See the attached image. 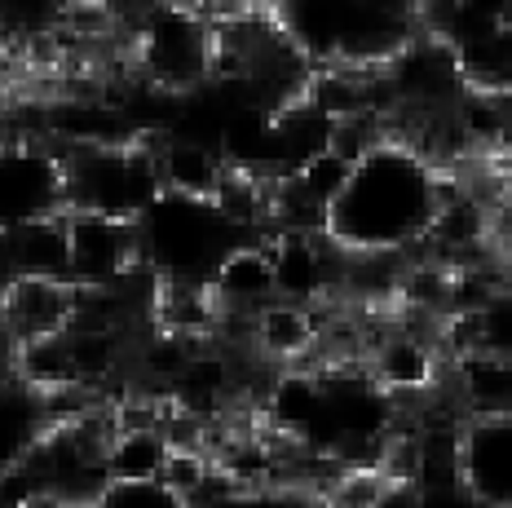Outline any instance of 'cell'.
<instances>
[{
  "label": "cell",
  "instance_id": "cell-8",
  "mask_svg": "<svg viewBox=\"0 0 512 508\" xmlns=\"http://www.w3.org/2000/svg\"><path fill=\"white\" fill-rule=\"evenodd\" d=\"M261 248L270 257L274 301L323 305L336 296L340 248H332L323 235H314V230H270V235H261Z\"/></svg>",
  "mask_w": 512,
  "mask_h": 508
},
{
  "label": "cell",
  "instance_id": "cell-5",
  "mask_svg": "<svg viewBox=\"0 0 512 508\" xmlns=\"http://www.w3.org/2000/svg\"><path fill=\"white\" fill-rule=\"evenodd\" d=\"M133 62L159 93H190L212 76V23L181 0H159L137 18Z\"/></svg>",
  "mask_w": 512,
  "mask_h": 508
},
{
  "label": "cell",
  "instance_id": "cell-12",
  "mask_svg": "<svg viewBox=\"0 0 512 508\" xmlns=\"http://www.w3.org/2000/svg\"><path fill=\"white\" fill-rule=\"evenodd\" d=\"M208 296L217 314H256L274 301V274L261 239H243L221 257L208 279Z\"/></svg>",
  "mask_w": 512,
  "mask_h": 508
},
{
  "label": "cell",
  "instance_id": "cell-14",
  "mask_svg": "<svg viewBox=\"0 0 512 508\" xmlns=\"http://www.w3.org/2000/svg\"><path fill=\"white\" fill-rule=\"evenodd\" d=\"M442 380H451V398L464 416H499V411H508L512 367L504 354H482V349L455 354L451 367H442Z\"/></svg>",
  "mask_w": 512,
  "mask_h": 508
},
{
  "label": "cell",
  "instance_id": "cell-17",
  "mask_svg": "<svg viewBox=\"0 0 512 508\" xmlns=\"http://www.w3.org/2000/svg\"><path fill=\"white\" fill-rule=\"evenodd\" d=\"M14 274H31V279H67V226L62 217L36 221L14 235H5Z\"/></svg>",
  "mask_w": 512,
  "mask_h": 508
},
{
  "label": "cell",
  "instance_id": "cell-18",
  "mask_svg": "<svg viewBox=\"0 0 512 508\" xmlns=\"http://www.w3.org/2000/svg\"><path fill=\"white\" fill-rule=\"evenodd\" d=\"M45 429L40 425V407L36 394L23 385V380H9L0 385V473L27 451V442Z\"/></svg>",
  "mask_w": 512,
  "mask_h": 508
},
{
  "label": "cell",
  "instance_id": "cell-22",
  "mask_svg": "<svg viewBox=\"0 0 512 508\" xmlns=\"http://www.w3.org/2000/svg\"><path fill=\"white\" fill-rule=\"evenodd\" d=\"M14 508H76V504L58 500V495H31V500H18Z\"/></svg>",
  "mask_w": 512,
  "mask_h": 508
},
{
  "label": "cell",
  "instance_id": "cell-15",
  "mask_svg": "<svg viewBox=\"0 0 512 508\" xmlns=\"http://www.w3.org/2000/svg\"><path fill=\"white\" fill-rule=\"evenodd\" d=\"M155 164H159V186L173 190V195H195V199H208L217 190L221 168H226L217 146L195 142V137H177V133L155 142Z\"/></svg>",
  "mask_w": 512,
  "mask_h": 508
},
{
  "label": "cell",
  "instance_id": "cell-9",
  "mask_svg": "<svg viewBox=\"0 0 512 508\" xmlns=\"http://www.w3.org/2000/svg\"><path fill=\"white\" fill-rule=\"evenodd\" d=\"M455 469L477 508H512V416H464L455 429Z\"/></svg>",
  "mask_w": 512,
  "mask_h": 508
},
{
  "label": "cell",
  "instance_id": "cell-10",
  "mask_svg": "<svg viewBox=\"0 0 512 508\" xmlns=\"http://www.w3.org/2000/svg\"><path fill=\"white\" fill-rule=\"evenodd\" d=\"M362 372L398 407L402 398H429V389H437V380H442V363H437V349L429 341L402 332V327H389L367 345Z\"/></svg>",
  "mask_w": 512,
  "mask_h": 508
},
{
  "label": "cell",
  "instance_id": "cell-7",
  "mask_svg": "<svg viewBox=\"0 0 512 508\" xmlns=\"http://www.w3.org/2000/svg\"><path fill=\"white\" fill-rule=\"evenodd\" d=\"M67 226V283L76 288H106L142 266L137 252V221L102 217V213H62Z\"/></svg>",
  "mask_w": 512,
  "mask_h": 508
},
{
  "label": "cell",
  "instance_id": "cell-16",
  "mask_svg": "<svg viewBox=\"0 0 512 508\" xmlns=\"http://www.w3.org/2000/svg\"><path fill=\"white\" fill-rule=\"evenodd\" d=\"M164 429H111L106 442V478L111 482H155L168 460Z\"/></svg>",
  "mask_w": 512,
  "mask_h": 508
},
{
  "label": "cell",
  "instance_id": "cell-13",
  "mask_svg": "<svg viewBox=\"0 0 512 508\" xmlns=\"http://www.w3.org/2000/svg\"><path fill=\"white\" fill-rule=\"evenodd\" d=\"M318 345V305L270 301L252 314L248 349L265 363H305Z\"/></svg>",
  "mask_w": 512,
  "mask_h": 508
},
{
  "label": "cell",
  "instance_id": "cell-4",
  "mask_svg": "<svg viewBox=\"0 0 512 508\" xmlns=\"http://www.w3.org/2000/svg\"><path fill=\"white\" fill-rule=\"evenodd\" d=\"M67 160V208L71 213H102L137 221L159 199V164L155 137L137 133L128 142L106 146H71Z\"/></svg>",
  "mask_w": 512,
  "mask_h": 508
},
{
  "label": "cell",
  "instance_id": "cell-11",
  "mask_svg": "<svg viewBox=\"0 0 512 508\" xmlns=\"http://www.w3.org/2000/svg\"><path fill=\"white\" fill-rule=\"evenodd\" d=\"M71 310H76V283H67V279L14 274L5 296H0V319L18 336V345L62 332L71 323Z\"/></svg>",
  "mask_w": 512,
  "mask_h": 508
},
{
  "label": "cell",
  "instance_id": "cell-19",
  "mask_svg": "<svg viewBox=\"0 0 512 508\" xmlns=\"http://www.w3.org/2000/svg\"><path fill=\"white\" fill-rule=\"evenodd\" d=\"M345 177H349V160L345 155H336L332 146L327 151H318V155H309L305 164H296L292 173H283V182L296 190V195L305 199L314 213H327V204L340 195V186H345Z\"/></svg>",
  "mask_w": 512,
  "mask_h": 508
},
{
  "label": "cell",
  "instance_id": "cell-3",
  "mask_svg": "<svg viewBox=\"0 0 512 508\" xmlns=\"http://www.w3.org/2000/svg\"><path fill=\"white\" fill-rule=\"evenodd\" d=\"M234 243H243V235L212 208V199L159 190L155 204L137 217L142 266L168 288H208Z\"/></svg>",
  "mask_w": 512,
  "mask_h": 508
},
{
  "label": "cell",
  "instance_id": "cell-20",
  "mask_svg": "<svg viewBox=\"0 0 512 508\" xmlns=\"http://www.w3.org/2000/svg\"><path fill=\"white\" fill-rule=\"evenodd\" d=\"M89 508H190V500L155 478V482H106Z\"/></svg>",
  "mask_w": 512,
  "mask_h": 508
},
{
  "label": "cell",
  "instance_id": "cell-2",
  "mask_svg": "<svg viewBox=\"0 0 512 508\" xmlns=\"http://www.w3.org/2000/svg\"><path fill=\"white\" fill-rule=\"evenodd\" d=\"M309 67L376 71L420 31V0H265Z\"/></svg>",
  "mask_w": 512,
  "mask_h": 508
},
{
  "label": "cell",
  "instance_id": "cell-21",
  "mask_svg": "<svg viewBox=\"0 0 512 508\" xmlns=\"http://www.w3.org/2000/svg\"><path fill=\"white\" fill-rule=\"evenodd\" d=\"M9 380H18V336L0 319V385H9Z\"/></svg>",
  "mask_w": 512,
  "mask_h": 508
},
{
  "label": "cell",
  "instance_id": "cell-23",
  "mask_svg": "<svg viewBox=\"0 0 512 508\" xmlns=\"http://www.w3.org/2000/svg\"><path fill=\"white\" fill-rule=\"evenodd\" d=\"M9 279H14V261H9V243H5V235H0V296H5Z\"/></svg>",
  "mask_w": 512,
  "mask_h": 508
},
{
  "label": "cell",
  "instance_id": "cell-1",
  "mask_svg": "<svg viewBox=\"0 0 512 508\" xmlns=\"http://www.w3.org/2000/svg\"><path fill=\"white\" fill-rule=\"evenodd\" d=\"M451 177L429 164L398 133H380L349 164L340 195L323 213V239L340 252H402L420 248Z\"/></svg>",
  "mask_w": 512,
  "mask_h": 508
},
{
  "label": "cell",
  "instance_id": "cell-6",
  "mask_svg": "<svg viewBox=\"0 0 512 508\" xmlns=\"http://www.w3.org/2000/svg\"><path fill=\"white\" fill-rule=\"evenodd\" d=\"M67 213V160L45 137L0 142V235Z\"/></svg>",
  "mask_w": 512,
  "mask_h": 508
}]
</instances>
